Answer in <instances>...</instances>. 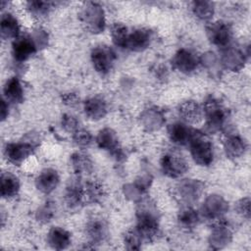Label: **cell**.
Returning a JSON list of instances; mask_svg holds the SVG:
<instances>
[{
	"mask_svg": "<svg viewBox=\"0 0 251 251\" xmlns=\"http://www.w3.org/2000/svg\"><path fill=\"white\" fill-rule=\"evenodd\" d=\"M188 145L190 147L191 156L195 163L200 166H209L213 162V145L203 133L194 130Z\"/></svg>",
	"mask_w": 251,
	"mask_h": 251,
	"instance_id": "cell-1",
	"label": "cell"
},
{
	"mask_svg": "<svg viewBox=\"0 0 251 251\" xmlns=\"http://www.w3.org/2000/svg\"><path fill=\"white\" fill-rule=\"evenodd\" d=\"M135 230L142 241H151L157 236L159 231L157 217L148 206H143L137 212V226Z\"/></svg>",
	"mask_w": 251,
	"mask_h": 251,
	"instance_id": "cell-2",
	"label": "cell"
},
{
	"mask_svg": "<svg viewBox=\"0 0 251 251\" xmlns=\"http://www.w3.org/2000/svg\"><path fill=\"white\" fill-rule=\"evenodd\" d=\"M204 113L206 116V125L209 130L217 131L225 126L227 112L218 100L214 98L207 100L204 105Z\"/></svg>",
	"mask_w": 251,
	"mask_h": 251,
	"instance_id": "cell-3",
	"label": "cell"
},
{
	"mask_svg": "<svg viewBox=\"0 0 251 251\" xmlns=\"http://www.w3.org/2000/svg\"><path fill=\"white\" fill-rule=\"evenodd\" d=\"M206 32L209 40L218 47L226 48L232 38V30L230 26L222 21L208 25Z\"/></svg>",
	"mask_w": 251,
	"mask_h": 251,
	"instance_id": "cell-4",
	"label": "cell"
},
{
	"mask_svg": "<svg viewBox=\"0 0 251 251\" xmlns=\"http://www.w3.org/2000/svg\"><path fill=\"white\" fill-rule=\"evenodd\" d=\"M115 60L116 54L109 46H97L91 52V61L93 67L102 75H105L112 70Z\"/></svg>",
	"mask_w": 251,
	"mask_h": 251,
	"instance_id": "cell-5",
	"label": "cell"
},
{
	"mask_svg": "<svg viewBox=\"0 0 251 251\" xmlns=\"http://www.w3.org/2000/svg\"><path fill=\"white\" fill-rule=\"evenodd\" d=\"M81 21L91 32H101L104 29V13L97 4L89 3L82 10Z\"/></svg>",
	"mask_w": 251,
	"mask_h": 251,
	"instance_id": "cell-6",
	"label": "cell"
},
{
	"mask_svg": "<svg viewBox=\"0 0 251 251\" xmlns=\"http://www.w3.org/2000/svg\"><path fill=\"white\" fill-rule=\"evenodd\" d=\"M37 144L33 141H23L18 143H9L5 147L6 158L14 165H20L25 158L33 153Z\"/></svg>",
	"mask_w": 251,
	"mask_h": 251,
	"instance_id": "cell-7",
	"label": "cell"
},
{
	"mask_svg": "<svg viewBox=\"0 0 251 251\" xmlns=\"http://www.w3.org/2000/svg\"><path fill=\"white\" fill-rule=\"evenodd\" d=\"M37 49L36 41L28 35L18 36L15 41L13 42L12 53L14 59L19 62L23 63L26 61L30 56H32Z\"/></svg>",
	"mask_w": 251,
	"mask_h": 251,
	"instance_id": "cell-8",
	"label": "cell"
},
{
	"mask_svg": "<svg viewBox=\"0 0 251 251\" xmlns=\"http://www.w3.org/2000/svg\"><path fill=\"white\" fill-rule=\"evenodd\" d=\"M161 168L164 175L170 177H178L188 169L186 161L179 155L166 154L161 160Z\"/></svg>",
	"mask_w": 251,
	"mask_h": 251,
	"instance_id": "cell-9",
	"label": "cell"
},
{
	"mask_svg": "<svg viewBox=\"0 0 251 251\" xmlns=\"http://www.w3.org/2000/svg\"><path fill=\"white\" fill-rule=\"evenodd\" d=\"M65 199L71 208H77L85 201L84 197V183L81 182L80 177L70 179L66 187Z\"/></svg>",
	"mask_w": 251,
	"mask_h": 251,
	"instance_id": "cell-10",
	"label": "cell"
},
{
	"mask_svg": "<svg viewBox=\"0 0 251 251\" xmlns=\"http://www.w3.org/2000/svg\"><path fill=\"white\" fill-rule=\"evenodd\" d=\"M198 63L199 59L196 54L184 48L178 50L173 59V64L175 68L184 74H189L195 71Z\"/></svg>",
	"mask_w": 251,
	"mask_h": 251,
	"instance_id": "cell-11",
	"label": "cell"
},
{
	"mask_svg": "<svg viewBox=\"0 0 251 251\" xmlns=\"http://www.w3.org/2000/svg\"><path fill=\"white\" fill-rule=\"evenodd\" d=\"M152 33L150 30L145 28H138L128 33L126 48L132 51H142L146 49L151 42Z\"/></svg>",
	"mask_w": 251,
	"mask_h": 251,
	"instance_id": "cell-12",
	"label": "cell"
},
{
	"mask_svg": "<svg viewBox=\"0 0 251 251\" xmlns=\"http://www.w3.org/2000/svg\"><path fill=\"white\" fill-rule=\"evenodd\" d=\"M97 143L100 148L109 151L115 157L122 156V149L116 133L111 128L102 129L97 136Z\"/></svg>",
	"mask_w": 251,
	"mask_h": 251,
	"instance_id": "cell-13",
	"label": "cell"
},
{
	"mask_svg": "<svg viewBox=\"0 0 251 251\" xmlns=\"http://www.w3.org/2000/svg\"><path fill=\"white\" fill-rule=\"evenodd\" d=\"M226 210V203L220 196L211 195L203 205L202 211L204 217L210 220L221 219L223 214H225Z\"/></svg>",
	"mask_w": 251,
	"mask_h": 251,
	"instance_id": "cell-14",
	"label": "cell"
},
{
	"mask_svg": "<svg viewBox=\"0 0 251 251\" xmlns=\"http://www.w3.org/2000/svg\"><path fill=\"white\" fill-rule=\"evenodd\" d=\"M194 130L182 123H175L169 127L170 139L178 145H188Z\"/></svg>",
	"mask_w": 251,
	"mask_h": 251,
	"instance_id": "cell-15",
	"label": "cell"
},
{
	"mask_svg": "<svg viewBox=\"0 0 251 251\" xmlns=\"http://www.w3.org/2000/svg\"><path fill=\"white\" fill-rule=\"evenodd\" d=\"M59 179V175L55 170L45 169L35 180L36 187L43 193H50L57 187Z\"/></svg>",
	"mask_w": 251,
	"mask_h": 251,
	"instance_id": "cell-16",
	"label": "cell"
},
{
	"mask_svg": "<svg viewBox=\"0 0 251 251\" xmlns=\"http://www.w3.org/2000/svg\"><path fill=\"white\" fill-rule=\"evenodd\" d=\"M4 98L10 103H22L24 101V89L18 77L8 79L3 88Z\"/></svg>",
	"mask_w": 251,
	"mask_h": 251,
	"instance_id": "cell-17",
	"label": "cell"
},
{
	"mask_svg": "<svg viewBox=\"0 0 251 251\" xmlns=\"http://www.w3.org/2000/svg\"><path fill=\"white\" fill-rule=\"evenodd\" d=\"M47 241L54 249H66L71 243V234L62 227L54 226L48 232Z\"/></svg>",
	"mask_w": 251,
	"mask_h": 251,
	"instance_id": "cell-18",
	"label": "cell"
},
{
	"mask_svg": "<svg viewBox=\"0 0 251 251\" xmlns=\"http://www.w3.org/2000/svg\"><path fill=\"white\" fill-rule=\"evenodd\" d=\"M1 36L4 39H16L20 33V25L17 19L11 14H4L0 23Z\"/></svg>",
	"mask_w": 251,
	"mask_h": 251,
	"instance_id": "cell-19",
	"label": "cell"
},
{
	"mask_svg": "<svg viewBox=\"0 0 251 251\" xmlns=\"http://www.w3.org/2000/svg\"><path fill=\"white\" fill-rule=\"evenodd\" d=\"M86 234L93 243L103 241L108 234V228L104 221L101 219H95L90 221L86 226Z\"/></svg>",
	"mask_w": 251,
	"mask_h": 251,
	"instance_id": "cell-20",
	"label": "cell"
},
{
	"mask_svg": "<svg viewBox=\"0 0 251 251\" xmlns=\"http://www.w3.org/2000/svg\"><path fill=\"white\" fill-rule=\"evenodd\" d=\"M85 114L92 120L103 118L107 113L106 102L100 97H93L84 103Z\"/></svg>",
	"mask_w": 251,
	"mask_h": 251,
	"instance_id": "cell-21",
	"label": "cell"
},
{
	"mask_svg": "<svg viewBox=\"0 0 251 251\" xmlns=\"http://www.w3.org/2000/svg\"><path fill=\"white\" fill-rule=\"evenodd\" d=\"M20 190L19 178L11 173H4L1 176V195L4 198H12Z\"/></svg>",
	"mask_w": 251,
	"mask_h": 251,
	"instance_id": "cell-22",
	"label": "cell"
},
{
	"mask_svg": "<svg viewBox=\"0 0 251 251\" xmlns=\"http://www.w3.org/2000/svg\"><path fill=\"white\" fill-rule=\"evenodd\" d=\"M178 112L180 117L190 124L198 123L202 118V109L194 101H186L181 104Z\"/></svg>",
	"mask_w": 251,
	"mask_h": 251,
	"instance_id": "cell-23",
	"label": "cell"
},
{
	"mask_svg": "<svg viewBox=\"0 0 251 251\" xmlns=\"http://www.w3.org/2000/svg\"><path fill=\"white\" fill-rule=\"evenodd\" d=\"M72 165L77 175L90 174L93 169V164L90 157L80 152H76L72 156Z\"/></svg>",
	"mask_w": 251,
	"mask_h": 251,
	"instance_id": "cell-24",
	"label": "cell"
},
{
	"mask_svg": "<svg viewBox=\"0 0 251 251\" xmlns=\"http://www.w3.org/2000/svg\"><path fill=\"white\" fill-rule=\"evenodd\" d=\"M202 191V183L199 181L182 182L179 186V195L186 202L196 200Z\"/></svg>",
	"mask_w": 251,
	"mask_h": 251,
	"instance_id": "cell-25",
	"label": "cell"
},
{
	"mask_svg": "<svg viewBox=\"0 0 251 251\" xmlns=\"http://www.w3.org/2000/svg\"><path fill=\"white\" fill-rule=\"evenodd\" d=\"M223 55V63L226 69L236 71L242 67V63L244 62V56L240 51L226 47Z\"/></svg>",
	"mask_w": 251,
	"mask_h": 251,
	"instance_id": "cell-26",
	"label": "cell"
},
{
	"mask_svg": "<svg viewBox=\"0 0 251 251\" xmlns=\"http://www.w3.org/2000/svg\"><path fill=\"white\" fill-rule=\"evenodd\" d=\"M225 150L226 156L229 158H239L245 150V143L238 136H229L225 143Z\"/></svg>",
	"mask_w": 251,
	"mask_h": 251,
	"instance_id": "cell-27",
	"label": "cell"
},
{
	"mask_svg": "<svg viewBox=\"0 0 251 251\" xmlns=\"http://www.w3.org/2000/svg\"><path fill=\"white\" fill-rule=\"evenodd\" d=\"M198 221V213L190 207L184 208L178 215V223L182 227L185 228H193L197 225Z\"/></svg>",
	"mask_w": 251,
	"mask_h": 251,
	"instance_id": "cell-28",
	"label": "cell"
},
{
	"mask_svg": "<svg viewBox=\"0 0 251 251\" xmlns=\"http://www.w3.org/2000/svg\"><path fill=\"white\" fill-rule=\"evenodd\" d=\"M111 36L116 46L126 48V43L128 36L127 27L123 24H115L111 28Z\"/></svg>",
	"mask_w": 251,
	"mask_h": 251,
	"instance_id": "cell-29",
	"label": "cell"
},
{
	"mask_svg": "<svg viewBox=\"0 0 251 251\" xmlns=\"http://www.w3.org/2000/svg\"><path fill=\"white\" fill-rule=\"evenodd\" d=\"M104 189L99 182L88 181L84 183V197L85 201L96 202L101 199Z\"/></svg>",
	"mask_w": 251,
	"mask_h": 251,
	"instance_id": "cell-30",
	"label": "cell"
},
{
	"mask_svg": "<svg viewBox=\"0 0 251 251\" xmlns=\"http://www.w3.org/2000/svg\"><path fill=\"white\" fill-rule=\"evenodd\" d=\"M193 12L198 18L209 20L214 14V4L208 1H195L193 2Z\"/></svg>",
	"mask_w": 251,
	"mask_h": 251,
	"instance_id": "cell-31",
	"label": "cell"
},
{
	"mask_svg": "<svg viewBox=\"0 0 251 251\" xmlns=\"http://www.w3.org/2000/svg\"><path fill=\"white\" fill-rule=\"evenodd\" d=\"M27 8L31 14L37 17H42L48 14L51 8V3L44 1H30L27 3Z\"/></svg>",
	"mask_w": 251,
	"mask_h": 251,
	"instance_id": "cell-32",
	"label": "cell"
},
{
	"mask_svg": "<svg viewBox=\"0 0 251 251\" xmlns=\"http://www.w3.org/2000/svg\"><path fill=\"white\" fill-rule=\"evenodd\" d=\"M92 135L89 131L84 129H77L74 134V141L77 146L85 147L92 142Z\"/></svg>",
	"mask_w": 251,
	"mask_h": 251,
	"instance_id": "cell-33",
	"label": "cell"
},
{
	"mask_svg": "<svg viewBox=\"0 0 251 251\" xmlns=\"http://www.w3.org/2000/svg\"><path fill=\"white\" fill-rule=\"evenodd\" d=\"M141 242L142 239L140 238L139 234L136 232L135 229L128 231L125 236V243L126 244L128 249H139Z\"/></svg>",
	"mask_w": 251,
	"mask_h": 251,
	"instance_id": "cell-34",
	"label": "cell"
},
{
	"mask_svg": "<svg viewBox=\"0 0 251 251\" xmlns=\"http://www.w3.org/2000/svg\"><path fill=\"white\" fill-rule=\"evenodd\" d=\"M62 126L68 131H75L77 130L78 122L77 120L71 115H64L62 118Z\"/></svg>",
	"mask_w": 251,
	"mask_h": 251,
	"instance_id": "cell-35",
	"label": "cell"
},
{
	"mask_svg": "<svg viewBox=\"0 0 251 251\" xmlns=\"http://www.w3.org/2000/svg\"><path fill=\"white\" fill-rule=\"evenodd\" d=\"M237 209H238L239 213H241L242 215H246V217H248L249 216V199L248 198L242 199L238 203Z\"/></svg>",
	"mask_w": 251,
	"mask_h": 251,
	"instance_id": "cell-36",
	"label": "cell"
},
{
	"mask_svg": "<svg viewBox=\"0 0 251 251\" xmlns=\"http://www.w3.org/2000/svg\"><path fill=\"white\" fill-rule=\"evenodd\" d=\"M64 103L65 104H68V105H75V104H76L77 103V101H78V98H77V96L75 95V94H74V93H69V94H67L66 96H64Z\"/></svg>",
	"mask_w": 251,
	"mask_h": 251,
	"instance_id": "cell-37",
	"label": "cell"
}]
</instances>
